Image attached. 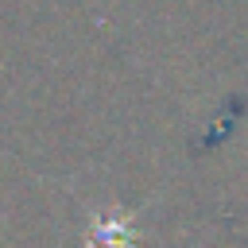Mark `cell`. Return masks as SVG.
Listing matches in <instances>:
<instances>
[{"label":"cell","instance_id":"obj_1","mask_svg":"<svg viewBox=\"0 0 248 248\" xmlns=\"http://www.w3.org/2000/svg\"><path fill=\"white\" fill-rule=\"evenodd\" d=\"M140 240V225L136 213L124 209H89V225H85V248H136Z\"/></svg>","mask_w":248,"mask_h":248}]
</instances>
